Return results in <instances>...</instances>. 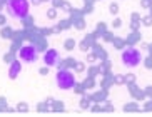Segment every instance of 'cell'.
Instances as JSON below:
<instances>
[{
  "label": "cell",
  "instance_id": "cell-1",
  "mask_svg": "<svg viewBox=\"0 0 152 117\" xmlns=\"http://www.w3.org/2000/svg\"><path fill=\"white\" fill-rule=\"evenodd\" d=\"M28 9H30L28 0H7V4H5V12H7V15L15 18V20L27 18Z\"/></svg>",
  "mask_w": 152,
  "mask_h": 117
},
{
  "label": "cell",
  "instance_id": "cell-4",
  "mask_svg": "<svg viewBox=\"0 0 152 117\" xmlns=\"http://www.w3.org/2000/svg\"><path fill=\"white\" fill-rule=\"evenodd\" d=\"M39 57V49L34 44H25L18 49V60L25 64H34Z\"/></svg>",
  "mask_w": 152,
  "mask_h": 117
},
{
  "label": "cell",
  "instance_id": "cell-5",
  "mask_svg": "<svg viewBox=\"0 0 152 117\" xmlns=\"http://www.w3.org/2000/svg\"><path fill=\"white\" fill-rule=\"evenodd\" d=\"M58 62H60V55L55 49H49L44 54V64L47 67H55V65H58Z\"/></svg>",
  "mask_w": 152,
  "mask_h": 117
},
{
  "label": "cell",
  "instance_id": "cell-3",
  "mask_svg": "<svg viewBox=\"0 0 152 117\" xmlns=\"http://www.w3.org/2000/svg\"><path fill=\"white\" fill-rule=\"evenodd\" d=\"M121 58L125 67H137L139 64L142 62V54L137 49H134V47H129V49H125L122 52Z\"/></svg>",
  "mask_w": 152,
  "mask_h": 117
},
{
  "label": "cell",
  "instance_id": "cell-2",
  "mask_svg": "<svg viewBox=\"0 0 152 117\" xmlns=\"http://www.w3.org/2000/svg\"><path fill=\"white\" fill-rule=\"evenodd\" d=\"M55 84H57V87L60 90H70L75 86V75L69 69H62L55 75Z\"/></svg>",
  "mask_w": 152,
  "mask_h": 117
},
{
  "label": "cell",
  "instance_id": "cell-6",
  "mask_svg": "<svg viewBox=\"0 0 152 117\" xmlns=\"http://www.w3.org/2000/svg\"><path fill=\"white\" fill-rule=\"evenodd\" d=\"M18 74H20V62H18V60H14L9 67V75L12 77V79H17Z\"/></svg>",
  "mask_w": 152,
  "mask_h": 117
}]
</instances>
